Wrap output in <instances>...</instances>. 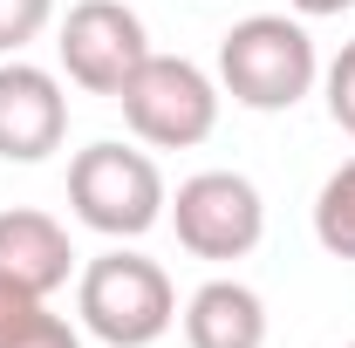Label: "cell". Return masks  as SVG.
Instances as JSON below:
<instances>
[{
    "instance_id": "obj_6",
    "label": "cell",
    "mask_w": 355,
    "mask_h": 348,
    "mask_svg": "<svg viewBox=\"0 0 355 348\" xmlns=\"http://www.w3.org/2000/svg\"><path fill=\"white\" fill-rule=\"evenodd\" d=\"M62 76L89 96H123L137 69H144V55H150V35H144V21H137V7L123 0H76L69 7V21H62Z\"/></svg>"
},
{
    "instance_id": "obj_3",
    "label": "cell",
    "mask_w": 355,
    "mask_h": 348,
    "mask_svg": "<svg viewBox=\"0 0 355 348\" xmlns=\"http://www.w3.org/2000/svg\"><path fill=\"white\" fill-rule=\"evenodd\" d=\"M69 205L103 239H144L164 218L171 191H164V171H157L150 150H130V143L103 137V143L69 157Z\"/></svg>"
},
{
    "instance_id": "obj_15",
    "label": "cell",
    "mask_w": 355,
    "mask_h": 348,
    "mask_svg": "<svg viewBox=\"0 0 355 348\" xmlns=\"http://www.w3.org/2000/svg\"><path fill=\"white\" fill-rule=\"evenodd\" d=\"M287 7H294L301 21H328V14H349L355 0H287Z\"/></svg>"
},
{
    "instance_id": "obj_2",
    "label": "cell",
    "mask_w": 355,
    "mask_h": 348,
    "mask_svg": "<svg viewBox=\"0 0 355 348\" xmlns=\"http://www.w3.org/2000/svg\"><path fill=\"white\" fill-rule=\"evenodd\" d=\"M76 314H83V328L96 342L110 348H150L171 335L178 321V287L171 273L157 260H144L130 253L123 239L110 246V253H96L83 266V280H76Z\"/></svg>"
},
{
    "instance_id": "obj_7",
    "label": "cell",
    "mask_w": 355,
    "mask_h": 348,
    "mask_svg": "<svg viewBox=\"0 0 355 348\" xmlns=\"http://www.w3.org/2000/svg\"><path fill=\"white\" fill-rule=\"evenodd\" d=\"M69 137V96L62 76H48L35 62L7 55L0 62V157L7 164H42Z\"/></svg>"
},
{
    "instance_id": "obj_9",
    "label": "cell",
    "mask_w": 355,
    "mask_h": 348,
    "mask_svg": "<svg viewBox=\"0 0 355 348\" xmlns=\"http://www.w3.org/2000/svg\"><path fill=\"white\" fill-rule=\"evenodd\" d=\"M184 342L191 348H266V301L246 280H205L184 301Z\"/></svg>"
},
{
    "instance_id": "obj_16",
    "label": "cell",
    "mask_w": 355,
    "mask_h": 348,
    "mask_svg": "<svg viewBox=\"0 0 355 348\" xmlns=\"http://www.w3.org/2000/svg\"><path fill=\"white\" fill-rule=\"evenodd\" d=\"M342 348H355V342H342Z\"/></svg>"
},
{
    "instance_id": "obj_5",
    "label": "cell",
    "mask_w": 355,
    "mask_h": 348,
    "mask_svg": "<svg viewBox=\"0 0 355 348\" xmlns=\"http://www.w3.org/2000/svg\"><path fill=\"white\" fill-rule=\"evenodd\" d=\"M164 218L178 225V246L191 260H246L266 239V205L260 184L239 171H198L178 184V198L164 205Z\"/></svg>"
},
{
    "instance_id": "obj_13",
    "label": "cell",
    "mask_w": 355,
    "mask_h": 348,
    "mask_svg": "<svg viewBox=\"0 0 355 348\" xmlns=\"http://www.w3.org/2000/svg\"><path fill=\"white\" fill-rule=\"evenodd\" d=\"M321 89H328V116H335V130L355 137V42H342V55L321 69Z\"/></svg>"
},
{
    "instance_id": "obj_1",
    "label": "cell",
    "mask_w": 355,
    "mask_h": 348,
    "mask_svg": "<svg viewBox=\"0 0 355 348\" xmlns=\"http://www.w3.org/2000/svg\"><path fill=\"white\" fill-rule=\"evenodd\" d=\"M314 82H321V55H314V35L301 21H287V14H246V21L225 28L219 89L239 110L280 116V110H294Z\"/></svg>"
},
{
    "instance_id": "obj_14",
    "label": "cell",
    "mask_w": 355,
    "mask_h": 348,
    "mask_svg": "<svg viewBox=\"0 0 355 348\" xmlns=\"http://www.w3.org/2000/svg\"><path fill=\"white\" fill-rule=\"evenodd\" d=\"M28 307H35V294H21V287H7V280H0V328H14Z\"/></svg>"
},
{
    "instance_id": "obj_11",
    "label": "cell",
    "mask_w": 355,
    "mask_h": 348,
    "mask_svg": "<svg viewBox=\"0 0 355 348\" xmlns=\"http://www.w3.org/2000/svg\"><path fill=\"white\" fill-rule=\"evenodd\" d=\"M0 348H83V335H76L48 301H35L14 328H0Z\"/></svg>"
},
{
    "instance_id": "obj_10",
    "label": "cell",
    "mask_w": 355,
    "mask_h": 348,
    "mask_svg": "<svg viewBox=\"0 0 355 348\" xmlns=\"http://www.w3.org/2000/svg\"><path fill=\"white\" fill-rule=\"evenodd\" d=\"M314 239H321V253L355 260V157L335 164L328 184L314 191Z\"/></svg>"
},
{
    "instance_id": "obj_4",
    "label": "cell",
    "mask_w": 355,
    "mask_h": 348,
    "mask_svg": "<svg viewBox=\"0 0 355 348\" xmlns=\"http://www.w3.org/2000/svg\"><path fill=\"white\" fill-rule=\"evenodd\" d=\"M116 103H123L130 137L150 143V150H191V143H205L219 130V82L198 62H184V55H157L150 48Z\"/></svg>"
},
{
    "instance_id": "obj_8",
    "label": "cell",
    "mask_w": 355,
    "mask_h": 348,
    "mask_svg": "<svg viewBox=\"0 0 355 348\" xmlns=\"http://www.w3.org/2000/svg\"><path fill=\"white\" fill-rule=\"evenodd\" d=\"M69 273H76V246H69L62 218L35 212V205L0 212V280L7 287L48 301L55 287H69Z\"/></svg>"
},
{
    "instance_id": "obj_12",
    "label": "cell",
    "mask_w": 355,
    "mask_h": 348,
    "mask_svg": "<svg viewBox=\"0 0 355 348\" xmlns=\"http://www.w3.org/2000/svg\"><path fill=\"white\" fill-rule=\"evenodd\" d=\"M48 21H55V0H0V55H21Z\"/></svg>"
}]
</instances>
